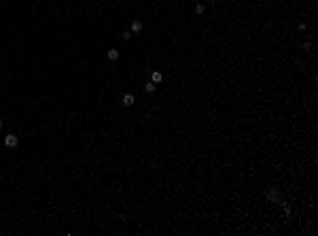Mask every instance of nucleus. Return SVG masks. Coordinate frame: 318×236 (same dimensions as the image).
<instances>
[{
    "mask_svg": "<svg viewBox=\"0 0 318 236\" xmlns=\"http://www.w3.org/2000/svg\"><path fill=\"white\" fill-rule=\"evenodd\" d=\"M303 51H312V43H310V41L303 43Z\"/></svg>",
    "mask_w": 318,
    "mask_h": 236,
    "instance_id": "obj_10",
    "label": "nucleus"
},
{
    "mask_svg": "<svg viewBox=\"0 0 318 236\" xmlns=\"http://www.w3.org/2000/svg\"><path fill=\"white\" fill-rule=\"evenodd\" d=\"M142 28H144V24H142L140 19H134V22H131V28H130V30H131V34H140Z\"/></svg>",
    "mask_w": 318,
    "mask_h": 236,
    "instance_id": "obj_2",
    "label": "nucleus"
},
{
    "mask_svg": "<svg viewBox=\"0 0 318 236\" xmlns=\"http://www.w3.org/2000/svg\"><path fill=\"white\" fill-rule=\"evenodd\" d=\"M106 55H108V60H113V62H115V60H119V49H108V53H106Z\"/></svg>",
    "mask_w": 318,
    "mask_h": 236,
    "instance_id": "obj_6",
    "label": "nucleus"
},
{
    "mask_svg": "<svg viewBox=\"0 0 318 236\" xmlns=\"http://www.w3.org/2000/svg\"><path fill=\"white\" fill-rule=\"evenodd\" d=\"M155 89H157V85H155L153 81H149L146 85H144V92H146V94H153Z\"/></svg>",
    "mask_w": 318,
    "mask_h": 236,
    "instance_id": "obj_7",
    "label": "nucleus"
},
{
    "mask_svg": "<svg viewBox=\"0 0 318 236\" xmlns=\"http://www.w3.org/2000/svg\"><path fill=\"white\" fill-rule=\"evenodd\" d=\"M17 142H19V138H17L15 134H7V136H4V145H7L9 149H13V147H17Z\"/></svg>",
    "mask_w": 318,
    "mask_h": 236,
    "instance_id": "obj_1",
    "label": "nucleus"
},
{
    "mask_svg": "<svg viewBox=\"0 0 318 236\" xmlns=\"http://www.w3.org/2000/svg\"><path fill=\"white\" fill-rule=\"evenodd\" d=\"M121 36H123V41H130V38H131L134 34H131V30H125V32H123Z\"/></svg>",
    "mask_w": 318,
    "mask_h": 236,
    "instance_id": "obj_8",
    "label": "nucleus"
},
{
    "mask_svg": "<svg viewBox=\"0 0 318 236\" xmlns=\"http://www.w3.org/2000/svg\"><path fill=\"white\" fill-rule=\"evenodd\" d=\"M149 77H151V81H153V83H161V79H164V75H161L159 70H151V72H149Z\"/></svg>",
    "mask_w": 318,
    "mask_h": 236,
    "instance_id": "obj_5",
    "label": "nucleus"
},
{
    "mask_svg": "<svg viewBox=\"0 0 318 236\" xmlns=\"http://www.w3.org/2000/svg\"><path fill=\"white\" fill-rule=\"evenodd\" d=\"M267 198H270L271 202H280V194H278V187H271V189H270V194H267Z\"/></svg>",
    "mask_w": 318,
    "mask_h": 236,
    "instance_id": "obj_4",
    "label": "nucleus"
},
{
    "mask_svg": "<svg viewBox=\"0 0 318 236\" xmlns=\"http://www.w3.org/2000/svg\"><path fill=\"white\" fill-rule=\"evenodd\" d=\"M204 11H206V7H204V4H197V7H195V13H197V15H201Z\"/></svg>",
    "mask_w": 318,
    "mask_h": 236,
    "instance_id": "obj_9",
    "label": "nucleus"
},
{
    "mask_svg": "<svg viewBox=\"0 0 318 236\" xmlns=\"http://www.w3.org/2000/svg\"><path fill=\"white\" fill-rule=\"evenodd\" d=\"M134 102H136V96H134V94H125L123 98H121V104H123V106H131Z\"/></svg>",
    "mask_w": 318,
    "mask_h": 236,
    "instance_id": "obj_3",
    "label": "nucleus"
},
{
    "mask_svg": "<svg viewBox=\"0 0 318 236\" xmlns=\"http://www.w3.org/2000/svg\"><path fill=\"white\" fill-rule=\"evenodd\" d=\"M0 128H2V119H0Z\"/></svg>",
    "mask_w": 318,
    "mask_h": 236,
    "instance_id": "obj_11",
    "label": "nucleus"
}]
</instances>
